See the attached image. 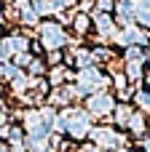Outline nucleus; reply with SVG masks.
I'll return each mask as SVG.
<instances>
[{
  "mask_svg": "<svg viewBox=\"0 0 150 152\" xmlns=\"http://www.w3.org/2000/svg\"><path fill=\"white\" fill-rule=\"evenodd\" d=\"M40 37H43V43H46L48 48H59V45H64V29H62L59 24H43Z\"/></svg>",
  "mask_w": 150,
  "mask_h": 152,
  "instance_id": "f257e3e1",
  "label": "nucleus"
},
{
  "mask_svg": "<svg viewBox=\"0 0 150 152\" xmlns=\"http://www.w3.org/2000/svg\"><path fill=\"white\" fill-rule=\"evenodd\" d=\"M78 86H81V91H94V88H99V86H105V77L97 72V69H83L81 72V77H78Z\"/></svg>",
  "mask_w": 150,
  "mask_h": 152,
  "instance_id": "f03ea898",
  "label": "nucleus"
},
{
  "mask_svg": "<svg viewBox=\"0 0 150 152\" xmlns=\"http://www.w3.org/2000/svg\"><path fill=\"white\" fill-rule=\"evenodd\" d=\"M89 110H91L94 115H105V112L113 110V99H110L107 94H94V96L89 99Z\"/></svg>",
  "mask_w": 150,
  "mask_h": 152,
  "instance_id": "7ed1b4c3",
  "label": "nucleus"
},
{
  "mask_svg": "<svg viewBox=\"0 0 150 152\" xmlns=\"http://www.w3.org/2000/svg\"><path fill=\"white\" fill-rule=\"evenodd\" d=\"M13 51H27V40L24 37H5L0 43V56H11Z\"/></svg>",
  "mask_w": 150,
  "mask_h": 152,
  "instance_id": "20e7f679",
  "label": "nucleus"
},
{
  "mask_svg": "<svg viewBox=\"0 0 150 152\" xmlns=\"http://www.w3.org/2000/svg\"><path fill=\"white\" fill-rule=\"evenodd\" d=\"M94 139H97L102 147H107V150L115 147V144H121V136H118L115 131H110V128H97V131H94Z\"/></svg>",
  "mask_w": 150,
  "mask_h": 152,
  "instance_id": "39448f33",
  "label": "nucleus"
},
{
  "mask_svg": "<svg viewBox=\"0 0 150 152\" xmlns=\"http://www.w3.org/2000/svg\"><path fill=\"white\" fill-rule=\"evenodd\" d=\"M97 27H99L102 35H113V19H110V16L99 13V16H97Z\"/></svg>",
  "mask_w": 150,
  "mask_h": 152,
  "instance_id": "423d86ee",
  "label": "nucleus"
},
{
  "mask_svg": "<svg viewBox=\"0 0 150 152\" xmlns=\"http://www.w3.org/2000/svg\"><path fill=\"white\" fill-rule=\"evenodd\" d=\"M126 126H132V131H134V134H142V128H145V120H142L140 115H134V112H132V118H129V123H126Z\"/></svg>",
  "mask_w": 150,
  "mask_h": 152,
  "instance_id": "0eeeda50",
  "label": "nucleus"
},
{
  "mask_svg": "<svg viewBox=\"0 0 150 152\" xmlns=\"http://www.w3.org/2000/svg\"><path fill=\"white\" fill-rule=\"evenodd\" d=\"M126 75H129L132 80H137V77L142 75V69H140V61H132V64H129V69H126Z\"/></svg>",
  "mask_w": 150,
  "mask_h": 152,
  "instance_id": "6e6552de",
  "label": "nucleus"
},
{
  "mask_svg": "<svg viewBox=\"0 0 150 152\" xmlns=\"http://www.w3.org/2000/svg\"><path fill=\"white\" fill-rule=\"evenodd\" d=\"M129 118H132V110H129V107H118V123H121V126H126V123H129Z\"/></svg>",
  "mask_w": 150,
  "mask_h": 152,
  "instance_id": "1a4fd4ad",
  "label": "nucleus"
},
{
  "mask_svg": "<svg viewBox=\"0 0 150 152\" xmlns=\"http://www.w3.org/2000/svg\"><path fill=\"white\" fill-rule=\"evenodd\" d=\"M35 11L38 13H48V11H54V5L48 0H35Z\"/></svg>",
  "mask_w": 150,
  "mask_h": 152,
  "instance_id": "9d476101",
  "label": "nucleus"
},
{
  "mask_svg": "<svg viewBox=\"0 0 150 152\" xmlns=\"http://www.w3.org/2000/svg\"><path fill=\"white\" fill-rule=\"evenodd\" d=\"M75 29H78V32H86V29H89V19H86V16H78V19H75Z\"/></svg>",
  "mask_w": 150,
  "mask_h": 152,
  "instance_id": "9b49d317",
  "label": "nucleus"
},
{
  "mask_svg": "<svg viewBox=\"0 0 150 152\" xmlns=\"http://www.w3.org/2000/svg\"><path fill=\"white\" fill-rule=\"evenodd\" d=\"M0 75H3V77H13V75H16V67H11V64H0Z\"/></svg>",
  "mask_w": 150,
  "mask_h": 152,
  "instance_id": "f8f14e48",
  "label": "nucleus"
},
{
  "mask_svg": "<svg viewBox=\"0 0 150 152\" xmlns=\"http://www.w3.org/2000/svg\"><path fill=\"white\" fill-rule=\"evenodd\" d=\"M137 104H142L145 110H150V94H145V91H142V94H137Z\"/></svg>",
  "mask_w": 150,
  "mask_h": 152,
  "instance_id": "ddd939ff",
  "label": "nucleus"
},
{
  "mask_svg": "<svg viewBox=\"0 0 150 152\" xmlns=\"http://www.w3.org/2000/svg\"><path fill=\"white\" fill-rule=\"evenodd\" d=\"M78 64H81V67H89V64H91V53L78 51Z\"/></svg>",
  "mask_w": 150,
  "mask_h": 152,
  "instance_id": "4468645a",
  "label": "nucleus"
},
{
  "mask_svg": "<svg viewBox=\"0 0 150 152\" xmlns=\"http://www.w3.org/2000/svg\"><path fill=\"white\" fill-rule=\"evenodd\" d=\"M62 77H64V69H54V75H51V80H54V83H59Z\"/></svg>",
  "mask_w": 150,
  "mask_h": 152,
  "instance_id": "2eb2a0df",
  "label": "nucleus"
},
{
  "mask_svg": "<svg viewBox=\"0 0 150 152\" xmlns=\"http://www.w3.org/2000/svg\"><path fill=\"white\" fill-rule=\"evenodd\" d=\"M99 8H102V11H110V8H113V0H99Z\"/></svg>",
  "mask_w": 150,
  "mask_h": 152,
  "instance_id": "dca6fc26",
  "label": "nucleus"
},
{
  "mask_svg": "<svg viewBox=\"0 0 150 152\" xmlns=\"http://www.w3.org/2000/svg\"><path fill=\"white\" fill-rule=\"evenodd\" d=\"M16 61H19V64H30V56H27V53H19Z\"/></svg>",
  "mask_w": 150,
  "mask_h": 152,
  "instance_id": "f3484780",
  "label": "nucleus"
},
{
  "mask_svg": "<svg viewBox=\"0 0 150 152\" xmlns=\"http://www.w3.org/2000/svg\"><path fill=\"white\" fill-rule=\"evenodd\" d=\"M70 3H72V0H54L51 5H54V8H62V5H70Z\"/></svg>",
  "mask_w": 150,
  "mask_h": 152,
  "instance_id": "a211bd4d",
  "label": "nucleus"
},
{
  "mask_svg": "<svg viewBox=\"0 0 150 152\" xmlns=\"http://www.w3.org/2000/svg\"><path fill=\"white\" fill-rule=\"evenodd\" d=\"M0 152H5V147H0Z\"/></svg>",
  "mask_w": 150,
  "mask_h": 152,
  "instance_id": "6ab92c4d",
  "label": "nucleus"
}]
</instances>
